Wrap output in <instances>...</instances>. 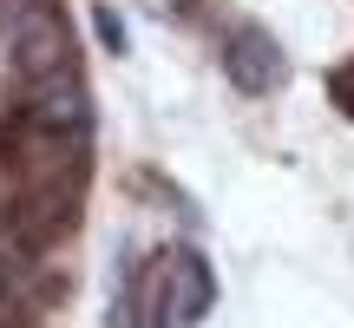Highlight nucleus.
<instances>
[{
    "instance_id": "1",
    "label": "nucleus",
    "mask_w": 354,
    "mask_h": 328,
    "mask_svg": "<svg viewBox=\"0 0 354 328\" xmlns=\"http://www.w3.org/2000/svg\"><path fill=\"white\" fill-rule=\"evenodd\" d=\"M210 309H216L210 263H203L197 250H171L165 276L151 282V316H165V322H203Z\"/></svg>"
},
{
    "instance_id": "3",
    "label": "nucleus",
    "mask_w": 354,
    "mask_h": 328,
    "mask_svg": "<svg viewBox=\"0 0 354 328\" xmlns=\"http://www.w3.org/2000/svg\"><path fill=\"white\" fill-rule=\"evenodd\" d=\"M328 92H335V105H342V112L354 118V66H342V73L328 79Z\"/></svg>"
},
{
    "instance_id": "2",
    "label": "nucleus",
    "mask_w": 354,
    "mask_h": 328,
    "mask_svg": "<svg viewBox=\"0 0 354 328\" xmlns=\"http://www.w3.org/2000/svg\"><path fill=\"white\" fill-rule=\"evenodd\" d=\"M223 73H230L236 92L263 99V92H276L282 79H289V60H282V46L263 33V26H236V33L223 39Z\"/></svg>"
}]
</instances>
